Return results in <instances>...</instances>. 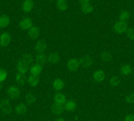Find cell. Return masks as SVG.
I'll list each match as a JSON object with an SVG mask.
<instances>
[]
</instances>
